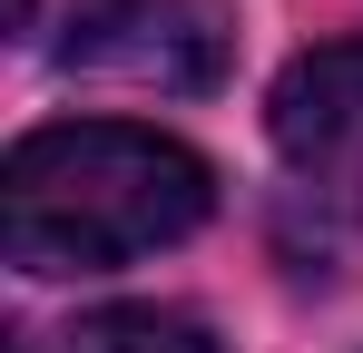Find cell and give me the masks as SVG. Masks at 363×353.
<instances>
[{
    "label": "cell",
    "mask_w": 363,
    "mask_h": 353,
    "mask_svg": "<svg viewBox=\"0 0 363 353\" xmlns=\"http://www.w3.org/2000/svg\"><path fill=\"white\" fill-rule=\"evenodd\" d=\"M206 206H216L206 157L128 118L40 128L10 147V176H0V226L30 275H99L128 255H157L206 226Z\"/></svg>",
    "instance_id": "1"
},
{
    "label": "cell",
    "mask_w": 363,
    "mask_h": 353,
    "mask_svg": "<svg viewBox=\"0 0 363 353\" xmlns=\"http://www.w3.org/2000/svg\"><path fill=\"white\" fill-rule=\"evenodd\" d=\"M69 69L128 89H216L226 10L216 0H89L69 30Z\"/></svg>",
    "instance_id": "2"
},
{
    "label": "cell",
    "mask_w": 363,
    "mask_h": 353,
    "mask_svg": "<svg viewBox=\"0 0 363 353\" xmlns=\"http://www.w3.org/2000/svg\"><path fill=\"white\" fill-rule=\"evenodd\" d=\"M275 147L285 167L324 196L363 216V40H334V50H304L285 79H275Z\"/></svg>",
    "instance_id": "3"
},
{
    "label": "cell",
    "mask_w": 363,
    "mask_h": 353,
    "mask_svg": "<svg viewBox=\"0 0 363 353\" xmlns=\"http://www.w3.org/2000/svg\"><path fill=\"white\" fill-rule=\"evenodd\" d=\"M69 353H216V344L167 304H108V314H89L69 334Z\"/></svg>",
    "instance_id": "4"
},
{
    "label": "cell",
    "mask_w": 363,
    "mask_h": 353,
    "mask_svg": "<svg viewBox=\"0 0 363 353\" xmlns=\"http://www.w3.org/2000/svg\"><path fill=\"white\" fill-rule=\"evenodd\" d=\"M10 20H30V0H10Z\"/></svg>",
    "instance_id": "5"
}]
</instances>
